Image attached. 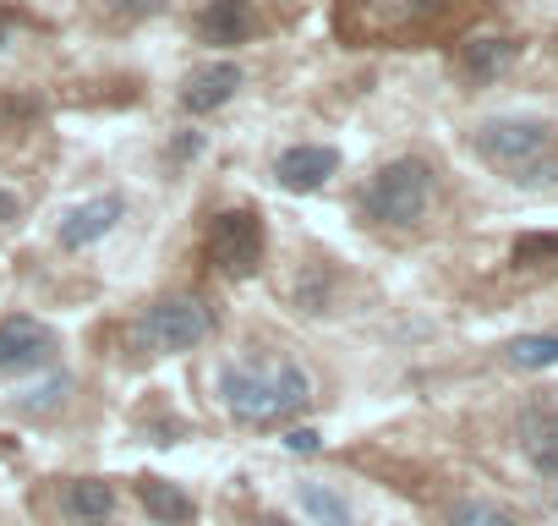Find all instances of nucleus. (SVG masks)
<instances>
[{
	"label": "nucleus",
	"instance_id": "obj_1",
	"mask_svg": "<svg viewBox=\"0 0 558 526\" xmlns=\"http://www.w3.org/2000/svg\"><path fill=\"white\" fill-rule=\"evenodd\" d=\"M219 401L235 422L246 428H268L279 417H291L313 401V379L302 373V362H268V368H246L230 362L219 373Z\"/></svg>",
	"mask_w": 558,
	"mask_h": 526
},
{
	"label": "nucleus",
	"instance_id": "obj_2",
	"mask_svg": "<svg viewBox=\"0 0 558 526\" xmlns=\"http://www.w3.org/2000/svg\"><path fill=\"white\" fill-rule=\"evenodd\" d=\"M476 154L504 170L509 181L520 187H542V181H558V154H553V127L547 121H525V116H498V121H482L476 127Z\"/></svg>",
	"mask_w": 558,
	"mask_h": 526
},
{
	"label": "nucleus",
	"instance_id": "obj_3",
	"mask_svg": "<svg viewBox=\"0 0 558 526\" xmlns=\"http://www.w3.org/2000/svg\"><path fill=\"white\" fill-rule=\"evenodd\" d=\"M427 203H433V170H427V159H389L367 181V192H362V208L378 225H416L427 214Z\"/></svg>",
	"mask_w": 558,
	"mask_h": 526
},
{
	"label": "nucleus",
	"instance_id": "obj_4",
	"mask_svg": "<svg viewBox=\"0 0 558 526\" xmlns=\"http://www.w3.org/2000/svg\"><path fill=\"white\" fill-rule=\"evenodd\" d=\"M263 247H268V230H263V219H257L252 208H225V214H214V225H208V258L219 263L230 280L257 275Z\"/></svg>",
	"mask_w": 558,
	"mask_h": 526
},
{
	"label": "nucleus",
	"instance_id": "obj_5",
	"mask_svg": "<svg viewBox=\"0 0 558 526\" xmlns=\"http://www.w3.org/2000/svg\"><path fill=\"white\" fill-rule=\"evenodd\" d=\"M203 335H208V308L192 297H170V302L148 308V319H143V340L154 351H192Z\"/></svg>",
	"mask_w": 558,
	"mask_h": 526
},
{
	"label": "nucleus",
	"instance_id": "obj_6",
	"mask_svg": "<svg viewBox=\"0 0 558 526\" xmlns=\"http://www.w3.org/2000/svg\"><path fill=\"white\" fill-rule=\"evenodd\" d=\"M121 214H126V203H121L116 192L83 198V203H72V208L61 214V230H56V241H61L66 252H83V247L105 241V236L121 225Z\"/></svg>",
	"mask_w": 558,
	"mask_h": 526
},
{
	"label": "nucleus",
	"instance_id": "obj_7",
	"mask_svg": "<svg viewBox=\"0 0 558 526\" xmlns=\"http://www.w3.org/2000/svg\"><path fill=\"white\" fill-rule=\"evenodd\" d=\"M50 351H56V335H50V324H39V319H23V313L0 319V373H28V368L50 362Z\"/></svg>",
	"mask_w": 558,
	"mask_h": 526
},
{
	"label": "nucleus",
	"instance_id": "obj_8",
	"mask_svg": "<svg viewBox=\"0 0 558 526\" xmlns=\"http://www.w3.org/2000/svg\"><path fill=\"white\" fill-rule=\"evenodd\" d=\"M335 170H340V154L329 143H296V148H286L274 159V176H279L286 192H318Z\"/></svg>",
	"mask_w": 558,
	"mask_h": 526
},
{
	"label": "nucleus",
	"instance_id": "obj_9",
	"mask_svg": "<svg viewBox=\"0 0 558 526\" xmlns=\"http://www.w3.org/2000/svg\"><path fill=\"white\" fill-rule=\"evenodd\" d=\"M444 0H356V17H351V34H400L411 23H427Z\"/></svg>",
	"mask_w": 558,
	"mask_h": 526
},
{
	"label": "nucleus",
	"instance_id": "obj_10",
	"mask_svg": "<svg viewBox=\"0 0 558 526\" xmlns=\"http://www.w3.org/2000/svg\"><path fill=\"white\" fill-rule=\"evenodd\" d=\"M241 88V67L235 61H214V67H197L186 83H181V110L186 116H208L219 105H230Z\"/></svg>",
	"mask_w": 558,
	"mask_h": 526
},
{
	"label": "nucleus",
	"instance_id": "obj_11",
	"mask_svg": "<svg viewBox=\"0 0 558 526\" xmlns=\"http://www.w3.org/2000/svg\"><path fill=\"white\" fill-rule=\"evenodd\" d=\"M197 28L208 45H246L257 34V12H252V0H214V7H203Z\"/></svg>",
	"mask_w": 558,
	"mask_h": 526
},
{
	"label": "nucleus",
	"instance_id": "obj_12",
	"mask_svg": "<svg viewBox=\"0 0 558 526\" xmlns=\"http://www.w3.org/2000/svg\"><path fill=\"white\" fill-rule=\"evenodd\" d=\"M137 499H143V510H148L159 526H186V521L197 515V504H192L175 482H165V477H143V482H137Z\"/></svg>",
	"mask_w": 558,
	"mask_h": 526
},
{
	"label": "nucleus",
	"instance_id": "obj_13",
	"mask_svg": "<svg viewBox=\"0 0 558 526\" xmlns=\"http://www.w3.org/2000/svg\"><path fill=\"white\" fill-rule=\"evenodd\" d=\"M110 510H116V488H110V482H99V477L66 482V515H72V521L99 526V521H110Z\"/></svg>",
	"mask_w": 558,
	"mask_h": 526
},
{
	"label": "nucleus",
	"instance_id": "obj_14",
	"mask_svg": "<svg viewBox=\"0 0 558 526\" xmlns=\"http://www.w3.org/2000/svg\"><path fill=\"white\" fill-rule=\"evenodd\" d=\"M296 510H302L313 526H356L345 493H335L329 482H302V488H296Z\"/></svg>",
	"mask_w": 558,
	"mask_h": 526
},
{
	"label": "nucleus",
	"instance_id": "obj_15",
	"mask_svg": "<svg viewBox=\"0 0 558 526\" xmlns=\"http://www.w3.org/2000/svg\"><path fill=\"white\" fill-rule=\"evenodd\" d=\"M514 39H471L465 50H460V72L465 77H476V83H493L509 61H514Z\"/></svg>",
	"mask_w": 558,
	"mask_h": 526
},
{
	"label": "nucleus",
	"instance_id": "obj_16",
	"mask_svg": "<svg viewBox=\"0 0 558 526\" xmlns=\"http://www.w3.org/2000/svg\"><path fill=\"white\" fill-rule=\"evenodd\" d=\"M514 368H558V335H520L504 346Z\"/></svg>",
	"mask_w": 558,
	"mask_h": 526
},
{
	"label": "nucleus",
	"instance_id": "obj_17",
	"mask_svg": "<svg viewBox=\"0 0 558 526\" xmlns=\"http://www.w3.org/2000/svg\"><path fill=\"white\" fill-rule=\"evenodd\" d=\"M449 526H514V515L493 499H460L449 510Z\"/></svg>",
	"mask_w": 558,
	"mask_h": 526
},
{
	"label": "nucleus",
	"instance_id": "obj_18",
	"mask_svg": "<svg viewBox=\"0 0 558 526\" xmlns=\"http://www.w3.org/2000/svg\"><path fill=\"white\" fill-rule=\"evenodd\" d=\"M536 258H558V236H525V241H514V263H536Z\"/></svg>",
	"mask_w": 558,
	"mask_h": 526
},
{
	"label": "nucleus",
	"instance_id": "obj_19",
	"mask_svg": "<svg viewBox=\"0 0 558 526\" xmlns=\"http://www.w3.org/2000/svg\"><path fill=\"white\" fill-rule=\"evenodd\" d=\"M531 455H536V466H542V471H558V433L531 439Z\"/></svg>",
	"mask_w": 558,
	"mask_h": 526
},
{
	"label": "nucleus",
	"instance_id": "obj_20",
	"mask_svg": "<svg viewBox=\"0 0 558 526\" xmlns=\"http://www.w3.org/2000/svg\"><path fill=\"white\" fill-rule=\"evenodd\" d=\"M17 219H23V203H17V192H12V187H0V236H7Z\"/></svg>",
	"mask_w": 558,
	"mask_h": 526
},
{
	"label": "nucleus",
	"instance_id": "obj_21",
	"mask_svg": "<svg viewBox=\"0 0 558 526\" xmlns=\"http://www.w3.org/2000/svg\"><path fill=\"white\" fill-rule=\"evenodd\" d=\"M286 444H291L296 455H302V450L313 455V450H318V433H313V428H291V433H286Z\"/></svg>",
	"mask_w": 558,
	"mask_h": 526
},
{
	"label": "nucleus",
	"instance_id": "obj_22",
	"mask_svg": "<svg viewBox=\"0 0 558 526\" xmlns=\"http://www.w3.org/2000/svg\"><path fill=\"white\" fill-rule=\"evenodd\" d=\"M0 50H7V28H0Z\"/></svg>",
	"mask_w": 558,
	"mask_h": 526
}]
</instances>
